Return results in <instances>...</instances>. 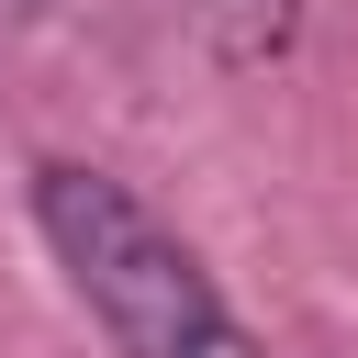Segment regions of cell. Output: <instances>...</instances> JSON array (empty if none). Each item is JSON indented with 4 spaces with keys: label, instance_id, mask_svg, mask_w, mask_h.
I'll use <instances>...</instances> for the list:
<instances>
[{
    "label": "cell",
    "instance_id": "obj_2",
    "mask_svg": "<svg viewBox=\"0 0 358 358\" xmlns=\"http://www.w3.org/2000/svg\"><path fill=\"white\" fill-rule=\"evenodd\" d=\"M179 11H190L201 56H213L224 78H268V67L291 56V34H302V0H179Z\"/></svg>",
    "mask_w": 358,
    "mask_h": 358
},
{
    "label": "cell",
    "instance_id": "obj_3",
    "mask_svg": "<svg viewBox=\"0 0 358 358\" xmlns=\"http://www.w3.org/2000/svg\"><path fill=\"white\" fill-rule=\"evenodd\" d=\"M190 358H257V347H246V336H235V313H224V324H213V336H201Z\"/></svg>",
    "mask_w": 358,
    "mask_h": 358
},
{
    "label": "cell",
    "instance_id": "obj_1",
    "mask_svg": "<svg viewBox=\"0 0 358 358\" xmlns=\"http://www.w3.org/2000/svg\"><path fill=\"white\" fill-rule=\"evenodd\" d=\"M34 224H45L56 268L78 280V302L112 324L123 358H190V347L224 324L201 257H190V246H179V235L123 190V179L56 157V168H34Z\"/></svg>",
    "mask_w": 358,
    "mask_h": 358
}]
</instances>
